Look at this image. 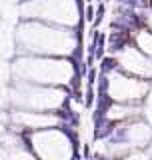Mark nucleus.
Returning a JSON list of instances; mask_svg holds the SVG:
<instances>
[{"label": "nucleus", "mask_w": 152, "mask_h": 160, "mask_svg": "<svg viewBox=\"0 0 152 160\" xmlns=\"http://www.w3.org/2000/svg\"><path fill=\"white\" fill-rule=\"evenodd\" d=\"M118 68H120V62L114 56H104L100 60V72H104V74L112 72V70H118Z\"/></svg>", "instance_id": "nucleus-1"}, {"label": "nucleus", "mask_w": 152, "mask_h": 160, "mask_svg": "<svg viewBox=\"0 0 152 160\" xmlns=\"http://www.w3.org/2000/svg\"><path fill=\"white\" fill-rule=\"evenodd\" d=\"M108 88H110V80H108V74H100V78H98V92H108Z\"/></svg>", "instance_id": "nucleus-2"}, {"label": "nucleus", "mask_w": 152, "mask_h": 160, "mask_svg": "<svg viewBox=\"0 0 152 160\" xmlns=\"http://www.w3.org/2000/svg\"><path fill=\"white\" fill-rule=\"evenodd\" d=\"M104 14H106V4L100 2V4H98V10H96V18H94V22H92L94 26H98V24L104 20Z\"/></svg>", "instance_id": "nucleus-3"}, {"label": "nucleus", "mask_w": 152, "mask_h": 160, "mask_svg": "<svg viewBox=\"0 0 152 160\" xmlns=\"http://www.w3.org/2000/svg\"><path fill=\"white\" fill-rule=\"evenodd\" d=\"M94 90H92V86L88 84V90H86V98H84V104H86V108H90L94 104Z\"/></svg>", "instance_id": "nucleus-4"}, {"label": "nucleus", "mask_w": 152, "mask_h": 160, "mask_svg": "<svg viewBox=\"0 0 152 160\" xmlns=\"http://www.w3.org/2000/svg\"><path fill=\"white\" fill-rule=\"evenodd\" d=\"M86 78H88V84L92 86V84L96 82V78H98V72H96V68L94 66H90V70L86 72Z\"/></svg>", "instance_id": "nucleus-5"}, {"label": "nucleus", "mask_w": 152, "mask_h": 160, "mask_svg": "<svg viewBox=\"0 0 152 160\" xmlns=\"http://www.w3.org/2000/svg\"><path fill=\"white\" fill-rule=\"evenodd\" d=\"M94 18H96L94 8H92V6H86V8H84V20H88V22H94Z\"/></svg>", "instance_id": "nucleus-6"}, {"label": "nucleus", "mask_w": 152, "mask_h": 160, "mask_svg": "<svg viewBox=\"0 0 152 160\" xmlns=\"http://www.w3.org/2000/svg\"><path fill=\"white\" fill-rule=\"evenodd\" d=\"M96 160H114V158H110V156H96Z\"/></svg>", "instance_id": "nucleus-7"}, {"label": "nucleus", "mask_w": 152, "mask_h": 160, "mask_svg": "<svg viewBox=\"0 0 152 160\" xmlns=\"http://www.w3.org/2000/svg\"><path fill=\"white\" fill-rule=\"evenodd\" d=\"M98 2H102V4H106V2H108V0H98Z\"/></svg>", "instance_id": "nucleus-8"}, {"label": "nucleus", "mask_w": 152, "mask_h": 160, "mask_svg": "<svg viewBox=\"0 0 152 160\" xmlns=\"http://www.w3.org/2000/svg\"><path fill=\"white\" fill-rule=\"evenodd\" d=\"M86 2H92V0H86Z\"/></svg>", "instance_id": "nucleus-9"}]
</instances>
